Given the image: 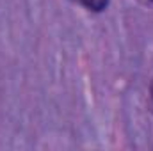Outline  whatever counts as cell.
Segmentation results:
<instances>
[{
	"instance_id": "6da1fadb",
	"label": "cell",
	"mask_w": 153,
	"mask_h": 151,
	"mask_svg": "<svg viewBox=\"0 0 153 151\" xmlns=\"http://www.w3.org/2000/svg\"><path fill=\"white\" fill-rule=\"evenodd\" d=\"M73 2H78V4H82L85 9L96 11V13L103 11V9L107 7V4H109V0H73Z\"/></svg>"
},
{
	"instance_id": "7a4b0ae2",
	"label": "cell",
	"mask_w": 153,
	"mask_h": 151,
	"mask_svg": "<svg viewBox=\"0 0 153 151\" xmlns=\"http://www.w3.org/2000/svg\"><path fill=\"white\" fill-rule=\"evenodd\" d=\"M152 98H153V82H152Z\"/></svg>"
}]
</instances>
